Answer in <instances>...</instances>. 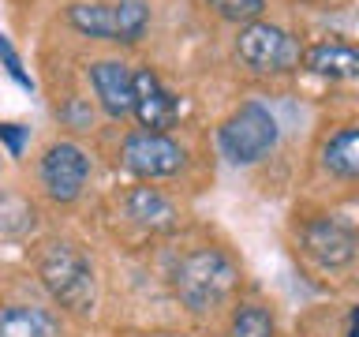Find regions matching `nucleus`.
Wrapping results in <instances>:
<instances>
[{"label":"nucleus","instance_id":"1","mask_svg":"<svg viewBox=\"0 0 359 337\" xmlns=\"http://www.w3.org/2000/svg\"><path fill=\"white\" fill-rule=\"evenodd\" d=\"M236 263L217 247H198L191 251L184 263L176 266V296L184 300V308L195 315H206L213 308H221L236 289Z\"/></svg>","mask_w":359,"mask_h":337},{"label":"nucleus","instance_id":"2","mask_svg":"<svg viewBox=\"0 0 359 337\" xmlns=\"http://www.w3.org/2000/svg\"><path fill=\"white\" fill-rule=\"evenodd\" d=\"M38 274L60 308L75 315L94 311V266L75 244H49L38 263Z\"/></svg>","mask_w":359,"mask_h":337},{"label":"nucleus","instance_id":"3","mask_svg":"<svg viewBox=\"0 0 359 337\" xmlns=\"http://www.w3.org/2000/svg\"><path fill=\"white\" fill-rule=\"evenodd\" d=\"M277 135L280 131L273 112L258 101H243L240 109H232L224 117V124L217 128V143L232 165H255L277 146Z\"/></svg>","mask_w":359,"mask_h":337},{"label":"nucleus","instance_id":"4","mask_svg":"<svg viewBox=\"0 0 359 337\" xmlns=\"http://www.w3.org/2000/svg\"><path fill=\"white\" fill-rule=\"evenodd\" d=\"M67 22L86 38L135 45L150 27V8H146V0H112V4L94 0V4L67 8Z\"/></svg>","mask_w":359,"mask_h":337},{"label":"nucleus","instance_id":"5","mask_svg":"<svg viewBox=\"0 0 359 337\" xmlns=\"http://www.w3.org/2000/svg\"><path fill=\"white\" fill-rule=\"evenodd\" d=\"M236 56L258 75H280V72H296L303 49L288 30L255 19V22H247L240 30V38H236Z\"/></svg>","mask_w":359,"mask_h":337},{"label":"nucleus","instance_id":"6","mask_svg":"<svg viewBox=\"0 0 359 337\" xmlns=\"http://www.w3.org/2000/svg\"><path fill=\"white\" fill-rule=\"evenodd\" d=\"M120 157H123V168H131L135 176L142 180H157V176H172L184 168L187 154L172 135L165 131H131L120 146Z\"/></svg>","mask_w":359,"mask_h":337},{"label":"nucleus","instance_id":"7","mask_svg":"<svg viewBox=\"0 0 359 337\" xmlns=\"http://www.w3.org/2000/svg\"><path fill=\"white\" fill-rule=\"evenodd\" d=\"M90 180V157L75 143H53L41 157V184L56 202H75Z\"/></svg>","mask_w":359,"mask_h":337},{"label":"nucleus","instance_id":"8","mask_svg":"<svg viewBox=\"0 0 359 337\" xmlns=\"http://www.w3.org/2000/svg\"><path fill=\"white\" fill-rule=\"evenodd\" d=\"M131 90H135L131 112L139 117L142 131H165L168 135V128H176V120H180V98L150 72V67L131 72Z\"/></svg>","mask_w":359,"mask_h":337},{"label":"nucleus","instance_id":"9","mask_svg":"<svg viewBox=\"0 0 359 337\" xmlns=\"http://www.w3.org/2000/svg\"><path fill=\"white\" fill-rule=\"evenodd\" d=\"M303 251L325 270L348 266L355 258V232L333 218H318L303 229Z\"/></svg>","mask_w":359,"mask_h":337},{"label":"nucleus","instance_id":"10","mask_svg":"<svg viewBox=\"0 0 359 337\" xmlns=\"http://www.w3.org/2000/svg\"><path fill=\"white\" fill-rule=\"evenodd\" d=\"M90 83H94V94L101 101V109H105L112 120L131 117L135 90H131V67L123 60H97V64H90Z\"/></svg>","mask_w":359,"mask_h":337},{"label":"nucleus","instance_id":"11","mask_svg":"<svg viewBox=\"0 0 359 337\" xmlns=\"http://www.w3.org/2000/svg\"><path fill=\"white\" fill-rule=\"evenodd\" d=\"M303 67L314 75H325V79H355L359 75V53L352 45H341V41H318L311 49H303Z\"/></svg>","mask_w":359,"mask_h":337},{"label":"nucleus","instance_id":"12","mask_svg":"<svg viewBox=\"0 0 359 337\" xmlns=\"http://www.w3.org/2000/svg\"><path fill=\"white\" fill-rule=\"evenodd\" d=\"M0 337H60V319L45 308L11 303L0 308Z\"/></svg>","mask_w":359,"mask_h":337},{"label":"nucleus","instance_id":"13","mask_svg":"<svg viewBox=\"0 0 359 337\" xmlns=\"http://www.w3.org/2000/svg\"><path fill=\"white\" fill-rule=\"evenodd\" d=\"M322 165L337 180H355V173H359V131L341 128L337 135H330L322 146Z\"/></svg>","mask_w":359,"mask_h":337},{"label":"nucleus","instance_id":"14","mask_svg":"<svg viewBox=\"0 0 359 337\" xmlns=\"http://www.w3.org/2000/svg\"><path fill=\"white\" fill-rule=\"evenodd\" d=\"M128 218H135L142 229H172L176 210L161 191L154 187H135L128 195Z\"/></svg>","mask_w":359,"mask_h":337},{"label":"nucleus","instance_id":"15","mask_svg":"<svg viewBox=\"0 0 359 337\" xmlns=\"http://www.w3.org/2000/svg\"><path fill=\"white\" fill-rule=\"evenodd\" d=\"M224 337H273V315L258 303H243V308H236Z\"/></svg>","mask_w":359,"mask_h":337},{"label":"nucleus","instance_id":"16","mask_svg":"<svg viewBox=\"0 0 359 337\" xmlns=\"http://www.w3.org/2000/svg\"><path fill=\"white\" fill-rule=\"evenodd\" d=\"M206 4L217 11L221 19H229V22H255L258 15L266 11V0H206Z\"/></svg>","mask_w":359,"mask_h":337},{"label":"nucleus","instance_id":"17","mask_svg":"<svg viewBox=\"0 0 359 337\" xmlns=\"http://www.w3.org/2000/svg\"><path fill=\"white\" fill-rule=\"evenodd\" d=\"M0 60H4V67H8V75L15 79V83L22 86V90H34V79L22 72V60H19V53L11 49V41H8V34H0Z\"/></svg>","mask_w":359,"mask_h":337},{"label":"nucleus","instance_id":"18","mask_svg":"<svg viewBox=\"0 0 359 337\" xmlns=\"http://www.w3.org/2000/svg\"><path fill=\"white\" fill-rule=\"evenodd\" d=\"M0 143L8 146L11 157H19L22 146H27V128H19V124H0Z\"/></svg>","mask_w":359,"mask_h":337}]
</instances>
